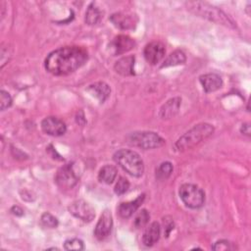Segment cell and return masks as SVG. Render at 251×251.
I'll return each mask as SVG.
<instances>
[{
    "instance_id": "obj_1",
    "label": "cell",
    "mask_w": 251,
    "mask_h": 251,
    "mask_svg": "<svg viewBox=\"0 0 251 251\" xmlns=\"http://www.w3.org/2000/svg\"><path fill=\"white\" fill-rule=\"evenodd\" d=\"M87 59V51L84 48L66 46L54 50L47 56L45 69L54 75H66L83 66Z\"/></svg>"
},
{
    "instance_id": "obj_2",
    "label": "cell",
    "mask_w": 251,
    "mask_h": 251,
    "mask_svg": "<svg viewBox=\"0 0 251 251\" xmlns=\"http://www.w3.org/2000/svg\"><path fill=\"white\" fill-rule=\"evenodd\" d=\"M187 8L193 12L194 14L198 15L199 17L205 18L211 22H214L219 25H223L227 27L234 28L236 25L234 22L221 9L206 3V2H198V1H192L186 3Z\"/></svg>"
},
{
    "instance_id": "obj_3",
    "label": "cell",
    "mask_w": 251,
    "mask_h": 251,
    "mask_svg": "<svg viewBox=\"0 0 251 251\" xmlns=\"http://www.w3.org/2000/svg\"><path fill=\"white\" fill-rule=\"evenodd\" d=\"M214 133V126L207 123H201L195 125L184 134H182L176 142V148L178 151H184L190 149L201 141L207 139Z\"/></svg>"
},
{
    "instance_id": "obj_4",
    "label": "cell",
    "mask_w": 251,
    "mask_h": 251,
    "mask_svg": "<svg viewBox=\"0 0 251 251\" xmlns=\"http://www.w3.org/2000/svg\"><path fill=\"white\" fill-rule=\"evenodd\" d=\"M113 158L115 162L128 175L136 177L143 175V161L136 152L127 149H120L114 154Z\"/></svg>"
},
{
    "instance_id": "obj_5",
    "label": "cell",
    "mask_w": 251,
    "mask_h": 251,
    "mask_svg": "<svg viewBox=\"0 0 251 251\" xmlns=\"http://www.w3.org/2000/svg\"><path fill=\"white\" fill-rule=\"evenodd\" d=\"M179 197L183 204L190 209H198L204 205L205 193L197 185L184 183L179 187Z\"/></svg>"
},
{
    "instance_id": "obj_6",
    "label": "cell",
    "mask_w": 251,
    "mask_h": 251,
    "mask_svg": "<svg viewBox=\"0 0 251 251\" xmlns=\"http://www.w3.org/2000/svg\"><path fill=\"white\" fill-rule=\"evenodd\" d=\"M130 144L141 149L148 150L161 147L165 144V140L156 132L153 131H137L128 136Z\"/></svg>"
},
{
    "instance_id": "obj_7",
    "label": "cell",
    "mask_w": 251,
    "mask_h": 251,
    "mask_svg": "<svg viewBox=\"0 0 251 251\" xmlns=\"http://www.w3.org/2000/svg\"><path fill=\"white\" fill-rule=\"evenodd\" d=\"M55 181L60 188H73L78 181V176L75 172L73 164H66L61 167L56 174Z\"/></svg>"
},
{
    "instance_id": "obj_8",
    "label": "cell",
    "mask_w": 251,
    "mask_h": 251,
    "mask_svg": "<svg viewBox=\"0 0 251 251\" xmlns=\"http://www.w3.org/2000/svg\"><path fill=\"white\" fill-rule=\"evenodd\" d=\"M69 212L75 218L89 223L95 217L94 208L84 200H76L69 206Z\"/></svg>"
},
{
    "instance_id": "obj_9",
    "label": "cell",
    "mask_w": 251,
    "mask_h": 251,
    "mask_svg": "<svg viewBox=\"0 0 251 251\" xmlns=\"http://www.w3.org/2000/svg\"><path fill=\"white\" fill-rule=\"evenodd\" d=\"M113 226V218L110 210L106 209L102 212L100 219L95 226L94 235L97 239L103 240L109 236Z\"/></svg>"
},
{
    "instance_id": "obj_10",
    "label": "cell",
    "mask_w": 251,
    "mask_h": 251,
    "mask_svg": "<svg viewBox=\"0 0 251 251\" xmlns=\"http://www.w3.org/2000/svg\"><path fill=\"white\" fill-rule=\"evenodd\" d=\"M134 46H135V41L131 37L124 34L117 35L109 44L110 52L114 56L128 52L129 50L133 49Z\"/></svg>"
},
{
    "instance_id": "obj_11",
    "label": "cell",
    "mask_w": 251,
    "mask_h": 251,
    "mask_svg": "<svg viewBox=\"0 0 251 251\" xmlns=\"http://www.w3.org/2000/svg\"><path fill=\"white\" fill-rule=\"evenodd\" d=\"M165 46L162 42L159 41H152L148 44H146L143 54L145 60L150 65H156L158 64L165 56Z\"/></svg>"
},
{
    "instance_id": "obj_12",
    "label": "cell",
    "mask_w": 251,
    "mask_h": 251,
    "mask_svg": "<svg viewBox=\"0 0 251 251\" xmlns=\"http://www.w3.org/2000/svg\"><path fill=\"white\" fill-rule=\"evenodd\" d=\"M41 128L45 133L52 136L63 135L67 130L66 124L56 117H47L43 119L41 122Z\"/></svg>"
},
{
    "instance_id": "obj_13",
    "label": "cell",
    "mask_w": 251,
    "mask_h": 251,
    "mask_svg": "<svg viewBox=\"0 0 251 251\" xmlns=\"http://www.w3.org/2000/svg\"><path fill=\"white\" fill-rule=\"evenodd\" d=\"M113 25L120 29H133L137 24V18L135 15L126 13H115L111 15L109 19Z\"/></svg>"
},
{
    "instance_id": "obj_14",
    "label": "cell",
    "mask_w": 251,
    "mask_h": 251,
    "mask_svg": "<svg viewBox=\"0 0 251 251\" xmlns=\"http://www.w3.org/2000/svg\"><path fill=\"white\" fill-rule=\"evenodd\" d=\"M199 81L206 93L214 92V91L220 89L223 85L222 77L219 75L214 74V73L202 75L199 77Z\"/></svg>"
},
{
    "instance_id": "obj_15",
    "label": "cell",
    "mask_w": 251,
    "mask_h": 251,
    "mask_svg": "<svg viewBox=\"0 0 251 251\" xmlns=\"http://www.w3.org/2000/svg\"><path fill=\"white\" fill-rule=\"evenodd\" d=\"M181 99L179 97H174L169 99L160 109L159 117L163 120L171 119L175 117L179 110Z\"/></svg>"
},
{
    "instance_id": "obj_16",
    "label": "cell",
    "mask_w": 251,
    "mask_h": 251,
    "mask_svg": "<svg viewBox=\"0 0 251 251\" xmlns=\"http://www.w3.org/2000/svg\"><path fill=\"white\" fill-rule=\"evenodd\" d=\"M145 195L141 194L139 195L137 198H135L132 201L129 202H123L119 205L118 207V212L120 214V216L124 219L129 218L132 216V214L139 208V206L142 204V202L144 201Z\"/></svg>"
},
{
    "instance_id": "obj_17",
    "label": "cell",
    "mask_w": 251,
    "mask_h": 251,
    "mask_svg": "<svg viewBox=\"0 0 251 251\" xmlns=\"http://www.w3.org/2000/svg\"><path fill=\"white\" fill-rule=\"evenodd\" d=\"M134 61H135L134 56L123 57L116 62L114 69L121 75H124V76L132 75H134V70H133Z\"/></svg>"
},
{
    "instance_id": "obj_18",
    "label": "cell",
    "mask_w": 251,
    "mask_h": 251,
    "mask_svg": "<svg viewBox=\"0 0 251 251\" xmlns=\"http://www.w3.org/2000/svg\"><path fill=\"white\" fill-rule=\"evenodd\" d=\"M87 90L90 92V94L96 97L101 103H104L108 99L111 93L110 86L104 81H98L93 84H90Z\"/></svg>"
},
{
    "instance_id": "obj_19",
    "label": "cell",
    "mask_w": 251,
    "mask_h": 251,
    "mask_svg": "<svg viewBox=\"0 0 251 251\" xmlns=\"http://www.w3.org/2000/svg\"><path fill=\"white\" fill-rule=\"evenodd\" d=\"M161 233V226L159 223L154 222L152 223L144 231L142 236V242L145 246H152L154 245L160 238Z\"/></svg>"
},
{
    "instance_id": "obj_20",
    "label": "cell",
    "mask_w": 251,
    "mask_h": 251,
    "mask_svg": "<svg viewBox=\"0 0 251 251\" xmlns=\"http://www.w3.org/2000/svg\"><path fill=\"white\" fill-rule=\"evenodd\" d=\"M186 61L185 54L181 50H175L172 52L163 62L161 68H167V67H172V66H177V65H182Z\"/></svg>"
},
{
    "instance_id": "obj_21",
    "label": "cell",
    "mask_w": 251,
    "mask_h": 251,
    "mask_svg": "<svg viewBox=\"0 0 251 251\" xmlns=\"http://www.w3.org/2000/svg\"><path fill=\"white\" fill-rule=\"evenodd\" d=\"M117 176V169L114 166L106 165L101 168L98 174V178L101 182L111 184Z\"/></svg>"
},
{
    "instance_id": "obj_22",
    "label": "cell",
    "mask_w": 251,
    "mask_h": 251,
    "mask_svg": "<svg viewBox=\"0 0 251 251\" xmlns=\"http://www.w3.org/2000/svg\"><path fill=\"white\" fill-rule=\"evenodd\" d=\"M101 17H102V15H101V12L98 9V7H96L94 3H91L85 12L84 21L87 25H94L100 22Z\"/></svg>"
},
{
    "instance_id": "obj_23",
    "label": "cell",
    "mask_w": 251,
    "mask_h": 251,
    "mask_svg": "<svg viewBox=\"0 0 251 251\" xmlns=\"http://www.w3.org/2000/svg\"><path fill=\"white\" fill-rule=\"evenodd\" d=\"M173 173V165L170 162H163L156 170V178L159 180L167 179Z\"/></svg>"
},
{
    "instance_id": "obj_24",
    "label": "cell",
    "mask_w": 251,
    "mask_h": 251,
    "mask_svg": "<svg viewBox=\"0 0 251 251\" xmlns=\"http://www.w3.org/2000/svg\"><path fill=\"white\" fill-rule=\"evenodd\" d=\"M40 222L43 226L49 227V228H55L58 226V224H59L58 219L48 212H45L42 214L40 218Z\"/></svg>"
},
{
    "instance_id": "obj_25",
    "label": "cell",
    "mask_w": 251,
    "mask_h": 251,
    "mask_svg": "<svg viewBox=\"0 0 251 251\" xmlns=\"http://www.w3.org/2000/svg\"><path fill=\"white\" fill-rule=\"evenodd\" d=\"M149 220H150V214L148 213V211H147L146 209H142V210L136 215L133 224H134L135 227L140 228V227L145 226L148 224Z\"/></svg>"
},
{
    "instance_id": "obj_26",
    "label": "cell",
    "mask_w": 251,
    "mask_h": 251,
    "mask_svg": "<svg viewBox=\"0 0 251 251\" xmlns=\"http://www.w3.org/2000/svg\"><path fill=\"white\" fill-rule=\"evenodd\" d=\"M128 188H129V181L126 177L120 176L115 185L114 190L117 195H123L128 190Z\"/></svg>"
},
{
    "instance_id": "obj_27",
    "label": "cell",
    "mask_w": 251,
    "mask_h": 251,
    "mask_svg": "<svg viewBox=\"0 0 251 251\" xmlns=\"http://www.w3.org/2000/svg\"><path fill=\"white\" fill-rule=\"evenodd\" d=\"M64 249L65 250H83L84 249V245L82 240L78 239V238H72V239H68L65 241L64 243Z\"/></svg>"
},
{
    "instance_id": "obj_28",
    "label": "cell",
    "mask_w": 251,
    "mask_h": 251,
    "mask_svg": "<svg viewBox=\"0 0 251 251\" xmlns=\"http://www.w3.org/2000/svg\"><path fill=\"white\" fill-rule=\"evenodd\" d=\"M12 105V97L5 90L0 91V109L1 111L6 110Z\"/></svg>"
},
{
    "instance_id": "obj_29",
    "label": "cell",
    "mask_w": 251,
    "mask_h": 251,
    "mask_svg": "<svg viewBox=\"0 0 251 251\" xmlns=\"http://www.w3.org/2000/svg\"><path fill=\"white\" fill-rule=\"evenodd\" d=\"M212 249H213V250H216V251H226V250L233 249V247H232V243H230V242L227 241V240L222 239V240L216 241V242L213 244Z\"/></svg>"
},
{
    "instance_id": "obj_30",
    "label": "cell",
    "mask_w": 251,
    "mask_h": 251,
    "mask_svg": "<svg viewBox=\"0 0 251 251\" xmlns=\"http://www.w3.org/2000/svg\"><path fill=\"white\" fill-rule=\"evenodd\" d=\"M163 225H164V234L166 237H168L170 235L171 231L175 227V223L171 217L167 216V217L163 218Z\"/></svg>"
},
{
    "instance_id": "obj_31",
    "label": "cell",
    "mask_w": 251,
    "mask_h": 251,
    "mask_svg": "<svg viewBox=\"0 0 251 251\" xmlns=\"http://www.w3.org/2000/svg\"><path fill=\"white\" fill-rule=\"evenodd\" d=\"M1 68L4 67V65L8 62V45L5 46L4 44H2L1 46Z\"/></svg>"
},
{
    "instance_id": "obj_32",
    "label": "cell",
    "mask_w": 251,
    "mask_h": 251,
    "mask_svg": "<svg viewBox=\"0 0 251 251\" xmlns=\"http://www.w3.org/2000/svg\"><path fill=\"white\" fill-rule=\"evenodd\" d=\"M11 212L12 214L16 215V216H23L24 215V211L22 208H20L19 206H13L11 208Z\"/></svg>"
},
{
    "instance_id": "obj_33",
    "label": "cell",
    "mask_w": 251,
    "mask_h": 251,
    "mask_svg": "<svg viewBox=\"0 0 251 251\" xmlns=\"http://www.w3.org/2000/svg\"><path fill=\"white\" fill-rule=\"evenodd\" d=\"M240 131L246 135H250V126L249 124H243L240 127Z\"/></svg>"
},
{
    "instance_id": "obj_34",
    "label": "cell",
    "mask_w": 251,
    "mask_h": 251,
    "mask_svg": "<svg viewBox=\"0 0 251 251\" xmlns=\"http://www.w3.org/2000/svg\"><path fill=\"white\" fill-rule=\"evenodd\" d=\"M47 149H49V150H51V151H52L51 157H52L53 159H57V160H61V161L63 160V158H61V156L56 152V150L53 148V146H52V145H49Z\"/></svg>"
}]
</instances>
